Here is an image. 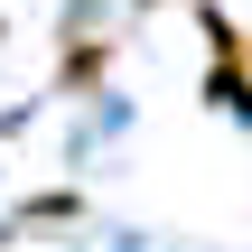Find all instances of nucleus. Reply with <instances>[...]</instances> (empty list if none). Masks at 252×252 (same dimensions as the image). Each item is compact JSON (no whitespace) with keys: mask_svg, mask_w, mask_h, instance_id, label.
I'll list each match as a JSON object with an SVG mask.
<instances>
[{"mask_svg":"<svg viewBox=\"0 0 252 252\" xmlns=\"http://www.w3.org/2000/svg\"><path fill=\"white\" fill-rule=\"evenodd\" d=\"M103 65H112V47H75V56H65V94H84Z\"/></svg>","mask_w":252,"mask_h":252,"instance_id":"f257e3e1","label":"nucleus"}]
</instances>
